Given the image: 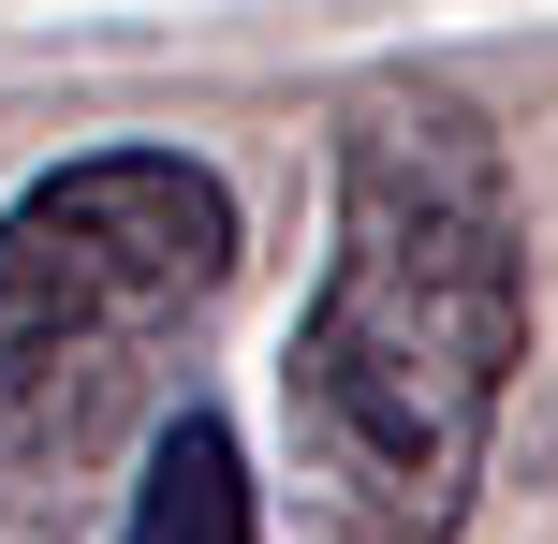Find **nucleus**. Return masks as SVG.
I'll list each match as a JSON object with an SVG mask.
<instances>
[{"label": "nucleus", "instance_id": "f257e3e1", "mask_svg": "<svg viewBox=\"0 0 558 544\" xmlns=\"http://www.w3.org/2000/svg\"><path fill=\"white\" fill-rule=\"evenodd\" d=\"M530 368V221L485 104L426 74L353 88L338 118V251L294 324V486L338 544H441L485 486L500 398Z\"/></svg>", "mask_w": 558, "mask_h": 544}, {"label": "nucleus", "instance_id": "f03ea898", "mask_svg": "<svg viewBox=\"0 0 558 544\" xmlns=\"http://www.w3.org/2000/svg\"><path fill=\"white\" fill-rule=\"evenodd\" d=\"M235 280V192L192 147H74L0 206V471L74 486L147 427L162 353Z\"/></svg>", "mask_w": 558, "mask_h": 544}, {"label": "nucleus", "instance_id": "7ed1b4c3", "mask_svg": "<svg viewBox=\"0 0 558 544\" xmlns=\"http://www.w3.org/2000/svg\"><path fill=\"white\" fill-rule=\"evenodd\" d=\"M118 544H251V457H235L221 412H162V427H147Z\"/></svg>", "mask_w": 558, "mask_h": 544}]
</instances>
